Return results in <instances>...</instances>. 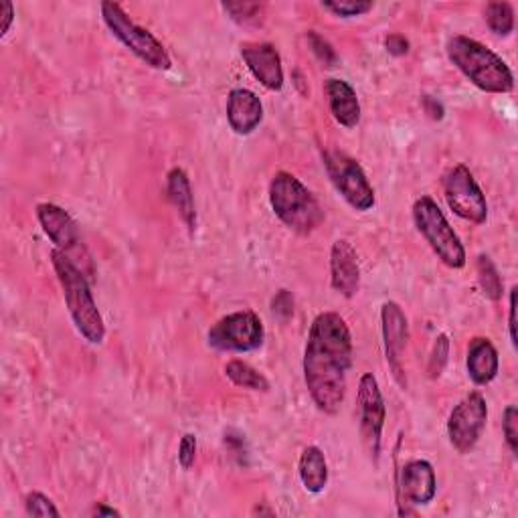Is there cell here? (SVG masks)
Masks as SVG:
<instances>
[{"label":"cell","mask_w":518,"mask_h":518,"mask_svg":"<svg viewBox=\"0 0 518 518\" xmlns=\"http://www.w3.org/2000/svg\"><path fill=\"white\" fill-rule=\"evenodd\" d=\"M298 474H300L302 486L308 492L320 494L328 484V464H326L324 452L316 446L304 448L298 462Z\"/></svg>","instance_id":"21"},{"label":"cell","mask_w":518,"mask_h":518,"mask_svg":"<svg viewBox=\"0 0 518 518\" xmlns=\"http://www.w3.org/2000/svg\"><path fill=\"white\" fill-rule=\"evenodd\" d=\"M225 375L237 387H243L249 391H262V393L270 391V381L257 369H253L251 365H247L239 359H233L225 365Z\"/></svg>","instance_id":"22"},{"label":"cell","mask_w":518,"mask_h":518,"mask_svg":"<svg viewBox=\"0 0 518 518\" xmlns=\"http://www.w3.org/2000/svg\"><path fill=\"white\" fill-rule=\"evenodd\" d=\"M357 401H359V415H361V436L371 458L377 462L381 452V438H383L387 411H385L383 393L379 389L375 375L365 373L361 377Z\"/></svg>","instance_id":"12"},{"label":"cell","mask_w":518,"mask_h":518,"mask_svg":"<svg viewBox=\"0 0 518 518\" xmlns=\"http://www.w3.org/2000/svg\"><path fill=\"white\" fill-rule=\"evenodd\" d=\"M444 195L450 209L464 221L482 225L488 217L486 197L466 164H456L444 177Z\"/></svg>","instance_id":"10"},{"label":"cell","mask_w":518,"mask_h":518,"mask_svg":"<svg viewBox=\"0 0 518 518\" xmlns=\"http://www.w3.org/2000/svg\"><path fill=\"white\" fill-rule=\"evenodd\" d=\"M385 47H387V51L393 55V57H403V55H407L409 53V41L403 37V35H399V33H393V35H389L387 39H385Z\"/></svg>","instance_id":"33"},{"label":"cell","mask_w":518,"mask_h":518,"mask_svg":"<svg viewBox=\"0 0 518 518\" xmlns=\"http://www.w3.org/2000/svg\"><path fill=\"white\" fill-rule=\"evenodd\" d=\"M241 57L251 75L270 92L284 88V69L278 49L272 43H241Z\"/></svg>","instance_id":"14"},{"label":"cell","mask_w":518,"mask_h":518,"mask_svg":"<svg viewBox=\"0 0 518 518\" xmlns=\"http://www.w3.org/2000/svg\"><path fill=\"white\" fill-rule=\"evenodd\" d=\"M0 17H3V25H0V37H5L11 31L13 21H15V7H13V3H9V0H3V3H0Z\"/></svg>","instance_id":"34"},{"label":"cell","mask_w":518,"mask_h":518,"mask_svg":"<svg viewBox=\"0 0 518 518\" xmlns=\"http://www.w3.org/2000/svg\"><path fill=\"white\" fill-rule=\"evenodd\" d=\"M270 205L276 217L296 233H312L324 219L314 195L286 170H280L270 183Z\"/></svg>","instance_id":"4"},{"label":"cell","mask_w":518,"mask_h":518,"mask_svg":"<svg viewBox=\"0 0 518 518\" xmlns=\"http://www.w3.org/2000/svg\"><path fill=\"white\" fill-rule=\"evenodd\" d=\"M421 104H423V110L425 114L431 118V120H442L444 118V106L431 96H423L421 98Z\"/></svg>","instance_id":"36"},{"label":"cell","mask_w":518,"mask_h":518,"mask_svg":"<svg viewBox=\"0 0 518 518\" xmlns=\"http://www.w3.org/2000/svg\"><path fill=\"white\" fill-rule=\"evenodd\" d=\"M448 357H450V340L446 334H440L436 338V344H434V351H431V357H429V365H427V373L431 379H438L448 363Z\"/></svg>","instance_id":"27"},{"label":"cell","mask_w":518,"mask_h":518,"mask_svg":"<svg viewBox=\"0 0 518 518\" xmlns=\"http://www.w3.org/2000/svg\"><path fill=\"white\" fill-rule=\"evenodd\" d=\"M51 264L77 332L90 344H102L106 338V324L92 296L90 280L59 249L51 251Z\"/></svg>","instance_id":"2"},{"label":"cell","mask_w":518,"mask_h":518,"mask_svg":"<svg viewBox=\"0 0 518 518\" xmlns=\"http://www.w3.org/2000/svg\"><path fill=\"white\" fill-rule=\"evenodd\" d=\"M466 367H468V377L480 387L488 385L496 379L500 361H498V351L490 342V338L478 336L470 342Z\"/></svg>","instance_id":"19"},{"label":"cell","mask_w":518,"mask_h":518,"mask_svg":"<svg viewBox=\"0 0 518 518\" xmlns=\"http://www.w3.org/2000/svg\"><path fill=\"white\" fill-rule=\"evenodd\" d=\"M195 460H197V436L185 434L179 446V464L183 466V470H191L195 466Z\"/></svg>","instance_id":"31"},{"label":"cell","mask_w":518,"mask_h":518,"mask_svg":"<svg viewBox=\"0 0 518 518\" xmlns=\"http://www.w3.org/2000/svg\"><path fill=\"white\" fill-rule=\"evenodd\" d=\"M37 219L45 231V235L55 243V249H59L63 255H67L71 262L85 274V278L92 280L94 259L83 245V239L79 235V227L73 221V217L53 203H41L37 205Z\"/></svg>","instance_id":"7"},{"label":"cell","mask_w":518,"mask_h":518,"mask_svg":"<svg viewBox=\"0 0 518 518\" xmlns=\"http://www.w3.org/2000/svg\"><path fill=\"white\" fill-rule=\"evenodd\" d=\"M446 53L478 90L488 94H508L514 90L510 67L480 41L466 35H454L446 45Z\"/></svg>","instance_id":"3"},{"label":"cell","mask_w":518,"mask_h":518,"mask_svg":"<svg viewBox=\"0 0 518 518\" xmlns=\"http://www.w3.org/2000/svg\"><path fill=\"white\" fill-rule=\"evenodd\" d=\"M102 19L110 33L148 67L158 71H168L172 67V59L164 45L150 31L136 25L120 5L102 3Z\"/></svg>","instance_id":"6"},{"label":"cell","mask_w":518,"mask_h":518,"mask_svg":"<svg viewBox=\"0 0 518 518\" xmlns=\"http://www.w3.org/2000/svg\"><path fill=\"white\" fill-rule=\"evenodd\" d=\"M488 421V405L482 393L472 391L450 413L448 438L458 454H470Z\"/></svg>","instance_id":"11"},{"label":"cell","mask_w":518,"mask_h":518,"mask_svg":"<svg viewBox=\"0 0 518 518\" xmlns=\"http://www.w3.org/2000/svg\"><path fill=\"white\" fill-rule=\"evenodd\" d=\"M330 284L344 296L353 298L361 288V268L355 247L347 239H338L330 249Z\"/></svg>","instance_id":"15"},{"label":"cell","mask_w":518,"mask_h":518,"mask_svg":"<svg viewBox=\"0 0 518 518\" xmlns=\"http://www.w3.org/2000/svg\"><path fill=\"white\" fill-rule=\"evenodd\" d=\"M25 510L29 516H53L59 518L61 512L57 510V506L41 492H29L25 498Z\"/></svg>","instance_id":"28"},{"label":"cell","mask_w":518,"mask_h":518,"mask_svg":"<svg viewBox=\"0 0 518 518\" xmlns=\"http://www.w3.org/2000/svg\"><path fill=\"white\" fill-rule=\"evenodd\" d=\"M353 365V336L349 324L336 312L314 318L304 351V381L314 405L338 413L347 395V377Z\"/></svg>","instance_id":"1"},{"label":"cell","mask_w":518,"mask_h":518,"mask_svg":"<svg viewBox=\"0 0 518 518\" xmlns=\"http://www.w3.org/2000/svg\"><path fill=\"white\" fill-rule=\"evenodd\" d=\"M264 120V106L259 98L243 88L231 90L227 98V122L237 136H249Z\"/></svg>","instance_id":"17"},{"label":"cell","mask_w":518,"mask_h":518,"mask_svg":"<svg viewBox=\"0 0 518 518\" xmlns=\"http://www.w3.org/2000/svg\"><path fill=\"white\" fill-rule=\"evenodd\" d=\"M322 160L334 189L355 211L365 213L375 207V189L355 158L340 150H326Z\"/></svg>","instance_id":"8"},{"label":"cell","mask_w":518,"mask_h":518,"mask_svg":"<svg viewBox=\"0 0 518 518\" xmlns=\"http://www.w3.org/2000/svg\"><path fill=\"white\" fill-rule=\"evenodd\" d=\"M516 292H518V288L514 286L512 290H510V306H508V330H510V340H512V347L516 349V344H518V340H516Z\"/></svg>","instance_id":"35"},{"label":"cell","mask_w":518,"mask_h":518,"mask_svg":"<svg viewBox=\"0 0 518 518\" xmlns=\"http://www.w3.org/2000/svg\"><path fill=\"white\" fill-rule=\"evenodd\" d=\"M92 516H120V510L112 508V506H106V504H96L92 510H90Z\"/></svg>","instance_id":"37"},{"label":"cell","mask_w":518,"mask_h":518,"mask_svg":"<svg viewBox=\"0 0 518 518\" xmlns=\"http://www.w3.org/2000/svg\"><path fill=\"white\" fill-rule=\"evenodd\" d=\"M166 193L172 207L177 209L183 223L187 225L189 233L197 229V211H195V197L191 189L189 175L183 168H172L166 177Z\"/></svg>","instance_id":"20"},{"label":"cell","mask_w":518,"mask_h":518,"mask_svg":"<svg viewBox=\"0 0 518 518\" xmlns=\"http://www.w3.org/2000/svg\"><path fill=\"white\" fill-rule=\"evenodd\" d=\"M253 514H274V512L268 510V508H259V506H257V508L253 510Z\"/></svg>","instance_id":"38"},{"label":"cell","mask_w":518,"mask_h":518,"mask_svg":"<svg viewBox=\"0 0 518 518\" xmlns=\"http://www.w3.org/2000/svg\"><path fill=\"white\" fill-rule=\"evenodd\" d=\"M322 7L324 11L342 19L361 17L373 11V3H365V0H338V3H322Z\"/></svg>","instance_id":"26"},{"label":"cell","mask_w":518,"mask_h":518,"mask_svg":"<svg viewBox=\"0 0 518 518\" xmlns=\"http://www.w3.org/2000/svg\"><path fill=\"white\" fill-rule=\"evenodd\" d=\"M264 322L251 310H239L217 320L209 334V347L223 353H251L264 344Z\"/></svg>","instance_id":"9"},{"label":"cell","mask_w":518,"mask_h":518,"mask_svg":"<svg viewBox=\"0 0 518 518\" xmlns=\"http://www.w3.org/2000/svg\"><path fill=\"white\" fill-rule=\"evenodd\" d=\"M272 312L280 320H288L294 316V298L288 290H280L272 300Z\"/></svg>","instance_id":"32"},{"label":"cell","mask_w":518,"mask_h":518,"mask_svg":"<svg viewBox=\"0 0 518 518\" xmlns=\"http://www.w3.org/2000/svg\"><path fill=\"white\" fill-rule=\"evenodd\" d=\"M484 19L490 31L500 37H508L514 31V9L510 3H488Z\"/></svg>","instance_id":"23"},{"label":"cell","mask_w":518,"mask_h":518,"mask_svg":"<svg viewBox=\"0 0 518 518\" xmlns=\"http://www.w3.org/2000/svg\"><path fill=\"white\" fill-rule=\"evenodd\" d=\"M221 7L241 27L262 25L266 17V5L262 3H223Z\"/></svg>","instance_id":"25"},{"label":"cell","mask_w":518,"mask_h":518,"mask_svg":"<svg viewBox=\"0 0 518 518\" xmlns=\"http://www.w3.org/2000/svg\"><path fill=\"white\" fill-rule=\"evenodd\" d=\"M381 322H383V340H385V355H387L389 369L395 381L405 389L407 379L403 371V353L407 349V338H409L407 316L403 314L397 302H385L381 308Z\"/></svg>","instance_id":"13"},{"label":"cell","mask_w":518,"mask_h":518,"mask_svg":"<svg viewBox=\"0 0 518 518\" xmlns=\"http://www.w3.org/2000/svg\"><path fill=\"white\" fill-rule=\"evenodd\" d=\"M324 92L334 120L349 130L357 128L361 122V104L353 85L344 79L330 77L324 83Z\"/></svg>","instance_id":"18"},{"label":"cell","mask_w":518,"mask_h":518,"mask_svg":"<svg viewBox=\"0 0 518 518\" xmlns=\"http://www.w3.org/2000/svg\"><path fill=\"white\" fill-rule=\"evenodd\" d=\"M502 434H504L506 446H508L510 452L516 456V454H518V409H516V405H508V407L504 409Z\"/></svg>","instance_id":"29"},{"label":"cell","mask_w":518,"mask_h":518,"mask_svg":"<svg viewBox=\"0 0 518 518\" xmlns=\"http://www.w3.org/2000/svg\"><path fill=\"white\" fill-rule=\"evenodd\" d=\"M413 221L444 266L452 270H462L466 266V249L434 199L421 197L415 201Z\"/></svg>","instance_id":"5"},{"label":"cell","mask_w":518,"mask_h":518,"mask_svg":"<svg viewBox=\"0 0 518 518\" xmlns=\"http://www.w3.org/2000/svg\"><path fill=\"white\" fill-rule=\"evenodd\" d=\"M306 39H308V45H310L312 53L318 57L320 63H324V67L336 65L338 55H336L334 47H332L324 37H320L316 31H308V37H306Z\"/></svg>","instance_id":"30"},{"label":"cell","mask_w":518,"mask_h":518,"mask_svg":"<svg viewBox=\"0 0 518 518\" xmlns=\"http://www.w3.org/2000/svg\"><path fill=\"white\" fill-rule=\"evenodd\" d=\"M438 478L436 470L425 460H411L401 468L399 494L415 506H425L436 498Z\"/></svg>","instance_id":"16"},{"label":"cell","mask_w":518,"mask_h":518,"mask_svg":"<svg viewBox=\"0 0 518 518\" xmlns=\"http://www.w3.org/2000/svg\"><path fill=\"white\" fill-rule=\"evenodd\" d=\"M478 282L484 298L498 302L502 298V278L488 255L478 257Z\"/></svg>","instance_id":"24"}]
</instances>
